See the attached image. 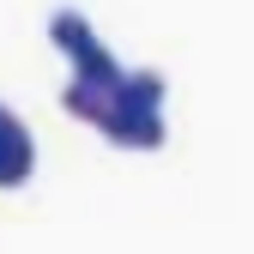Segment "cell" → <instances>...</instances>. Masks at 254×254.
Instances as JSON below:
<instances>
[{"label": "cell", "mask_w": 254, "mask_h": 254, "mask_svg": "<svg viewBox=\"0 0 254 254\" xmlns=\"http://www.w3.org/2000/svg\"><path fill=\"white\" fill-rule=\"evenodd\" d=\"M37 176V139L12 103H0V188H24Z\"/></svg>", "instance_id": "7a4b0ae2"}, {"label": "cell", "mask_w": 254, "mask_h": 254, "mask_svg": "<svg viewBox=\"0 0 254 254\" xmlns=\"http://www.w3.org/2000/svg\"><path fill=\"white\" fill-rule=\"evenodd\" d=\"M121 73H127V67L115 61V49H103L97 37H91V43H85V49L73 55V79H79V85H91V91H109V97H115Z\"/></svg>", "instance_id": "3957f363"}, {"label": "cell", "mask_w": 254, "mask_h": 254, "mask_svg": "<svg viewBox=\"0 0 254 254\" xmlns=\"http://www.w3.org/2000/svg\"><path fill=\"white\" fill-rule=\"evenodd\" d=\"M97 133H103L109 145H121V151H164L170 121H164V109H145V103L109 97V109H103V121H97Z\"/></svg>", "instance_id": "6da1fadb"}, {"label": "cell", "mask_w": 254, "mask_h": 254, "mask_svg": "<svg viewBox=\"0 0 254 254\" xmlns=\"http://www.w3.org/2000/svg\"><path fill=\"white\" fill-rule=\"evenodd\" d=\"M91 37H97V30H91V18H85L79 6H55V12H49V43L67 55V61H73V55H79Z\"/></svg>", "instance_id": "277c9868"}, {"label": "cell", "mask_w": 254, "mask_h": 254, "mask_svg": "<svg viewBox=\"0 0 254 254\" xmlns=\"http://www.w3.org/2000/svg\"><path fill=\"white\" fill-rule=\"evenodd\" d=\"M61 109L97 127V121H103V109H109V91H91V85H79V79H67V91H61Z\"/></svg>", "instance_id": "5b68a950"}]
</instances>
